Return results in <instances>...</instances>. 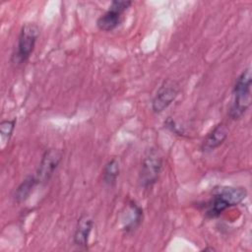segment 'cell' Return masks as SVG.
<instances>
[{
  "mask_svg": "<svg viewBox=\"0 0 252 252\" xmlns=\"http://www.w3.org/2000/svg\"><path fill=\"white\" fill-rule=\"evenodd\" d=\"M143 218L144 212L141 206H139L135 201H130L122 214V230L127 234L136 231L141 225Z\"/></svg>",
  "mask_w": 252,
  "mask_h": 252,
  "instance_id": "obj_8",
  "label": "cell"
},
{
  "mask_svg": "<svg viewBox=\"0 0 252 252\" xmlns=\"http://www.w3.org/2000/svg\"><path fill=\"white\" fill-rule=\"evenodd\" d=\"M162 168V158L160 154L151 149L143 158L139 172V182L144 189L152 188L158 179Z\"/></svg>",
  "mask_w": 252,
  "mask_h": 252,
  "instance_id": "obj_4",
  "label": "cell"
},
{
  "mask_svg": "<svg viewBox=\"0 0 252 252\" xmlns=\"http://www.w3.org/2000/svg\"><path fill=\"white\" fill-rule=\"evenodd\" d=\"M62 151L58 149H48L43 153L35 173L38 184L46 183L51 178L62 159Z\"/></svg>",
  "mask_w": 252,
  "mask_h": 252,
  "instance_id": "obj_7",
  "label": "cell"
},
{
  "mask_svg": "<svg viewBox=\"0 0 252 252\" xmlns=\"http://www.w3.org/2000/svg\"><path fill=\"white\" fill-rule=\"evenodd\" d=\"M180 92V86L173 79L164 80L158 88L153 100L152 109L155 113H160L166 109L176 98Z\"/></svg>",
  "mask_w": 252,
  "mask_h": 252,
  "instance_id": "obj_5",
  "label": "cell"
},
{
  "mask_svg": "<svg viewBox=\"0 0 252 252\" xmlns=\"http://www.w3.org/2000/svg\"><path fill=\"white\" fill-rule=\"evenodd\" d=\"M38 182L36 180L35 175H29L27 176L17 187L14 198L17 203H23L25 202L32 192L35 185H37Z\"/></svg>",
  "mask_w": 252,
  "mask_h": 252,
  "instance_id": "obj_11",
  "label": "cell"
},
{
  "mask_svg": "<svg viewBox=\"0 0 252 252\" xmlns=\"http://www.w3.org/2000/svg\"><path fill=\"white\" fill-rule=\"evenodd\" d=\"M247 197V190L243 187L218 186L212 191L211 198L201 207L207 219H216L225 210L237 206Z\"/></svg>",
  "mask_w": 252,
  "mask_h": 252,
  "instance_id": "obj_1",
  "label": "cell"
},
{
  "mask_svg": "<svg viewBox=\"0 0 252 252\" xmlns=\"http://www.w3.org/2000/svg\"><path fill=\"white\" fill-rule=\"evenodd\" d=\"M39 34V28L34 23L25 24L20 31L15 51L11 56V62L16 65L25 63L32 55Z\"/></svg>",
  "mask_w": 252,
  "mask_h": 252,
  "instance_id": "obj_3",
  "label": "cell"
},
{
  "mask_svg": "<svg viewBox=\"0 0 252 252\" xmlns=\"http://www.w3.org/2000/svg\"><path fill=\"white\" fill-rule=\"evenodd\" d=\"M93 226V219L89 215H82L77 221V225L73 234L74 245L81 248H87Z\"/></svg>",
  "mask_w": 252,
  "mask_h": 252,
  "instance_id": "obj_10",
  "label": "cell"
},
{
  "mask_svg": "<svg viewBox=\"0 0 252 252\" xmlns=\"http://www.w3.org/2000/svg\"><path fill=\"white\" fill-rule=\"evenodd\" d=\"M16 119H8V120H3L0 123V135H1V140L3 143V147L9 143L12 134L14 132L15 126H16Z\"/></svg>",
  "mask_w": 252,
  "mask_h": 252,
  "instance_id": "obj_13",
  "label": "cell"
},
{
  "mask_svg": "<svg viewBox=\"0 0 252 252\" xmlns=\"http://www.w3.org/2000/svg\"><path fill=\"white\" fill-rule=\"evenodd\" d=\"M251 71L249 68H246L238 75L233 85V100L228 113L232 120L241 118L251 105Z\"/></svg>",
  "mask_w": 252,
  "mask_h": 252,
  "instance_id": "obj_2",
  "label": "cell"
},
{
  "mask_svg": "<svg viewBox=\"0 0 252 252\" xmlns=\"http://www.w3.org/2000/svg\"><path fill=\"white\" fill-rule=\"evenodd\" d=\"M132 5L131 1H112L108 10L98 17L96 20V27L102 32H111L121 22L122 14L127 11Z\"/></svg>",
  "mask_w": 252,
  "mask_h": 252,
  "instance_id": "obj_6",
  "label": "cell"
},
{
  "mask_svg": "<svg viewBox=\"0 0 252 252\" xmlns=\"http://www.w3.org/2000/svg\"><path fill=\"white\" fill-rule=\"evenodd\" d=\"M119 172H120L119 161L116 158H111L110 160H108L105 163V165L102 169L103 183L108 186H113L117 181Z\"/></svg>",
  "mask_w": 252,
  "mask_h": 252,
  "instance_id": "obj_12",
  "label": "cell"
},
{
  "mask_svg": "<svg viewBox=\"0 0 252 252\" xmlns=\"http://www.w3.org/2000/svg\"><path fill=\"white\" fill-rule=\"evenodd\" d=\"M228 136V128L224 123L217 124L207 135L201 145V151L209 153L223 144Z\"/></svg>",
  "mask_w": 252,
  "mask_h": 252,
  "instance_id": "obj_9",
  "label": "cell"
}]
</instances>
